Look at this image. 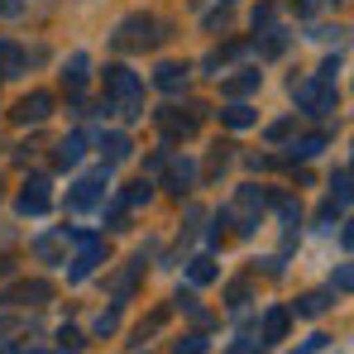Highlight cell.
Segmentation results:
<instances>
[{
	"instance_id": "cell-1",
	"label": "cell",
	"mask_w": 354,
	"mask_h": 354,
	"mask_svg": "<svg viewBox=\"0 0 354 354\" xmlns=\"http://www.w3.org/2000/svg\"><path fill=\"white\" fill-rule=\"evenodd\" d=\"M106 111H115L124 120L144 115V86L129 67H106Z\"/></svg>"
},
{
	"instance_id": "cell-2",
	"label": "cell",
	"mask_w": 354,
	"mask_h": 354,
	"mask_svg": "<svg viewBox=\"0 0 354 354\" xmlns=\"http://www.w3.org/2000/svg\"><path fill=\"white\" fill-rule=\"evenodd\" d=\"M168 39V24H158L153 15H129V19H120V29L111 34V44H115L120 53H144V48H158Z\"/></svg>"
},
{
	"instance_id": "cell-3",
	"label": "cell",
	"mask_w": 354,
	"mask_h": 354,
	"mask_svg": "<svg viewBox=\"0 0 354 354\" xmlns=\"http://www.w3.org/2000/svg\"><path fill=\"white\" fill-rule=\"evenodd\" d=\"M292 96H297V111H306V115H330V106H335V91H330L321 77L292 82Z\"/></svg>"
},
{
	"instance_id": "cell-4",
	"label": "cell",
	"mask_w": 354,
	"mask_h": 354,
	"mask_svg": "<svg viewBox=\"0 0 354 354\" xmlns=\"http://www.w3.org/2000/svg\"><path fill=\"white\" fill-rule=\"evenodd\" d=\"M106 187H111V163L82 177V182L67 192V206H72V211H91L96 201H106Z\"/></svg>"
},
{
	"instance_id": "cell-5",
	"label": "cell",
	"mask_w": 354,
	"mask_h": 354,
	"mask_svg": "<svg viewBox=\"0 0 354 354\" xmlns=\"http://www.w3.org/2000/svg\"><path fill=\"white\" fill-rule=\"evenodd\" d=\"M77 244H82V254H77V259H72V268H67V278H72V283H82V278L101 263V254H106V244H101L96 235H77Z\"/></svg>"
},
{
	"instance_id": "cell-6",
	"label": "cell",
	"mask_w": 354,
	"mask_h": 354,
	"mask_svg": "<svg viewBox=\"0 0 354 354\" xmlns=\"http://www.w3.org/2000/svg\"><path fill=\"white\" fill-rule=\"evenodd\" d=\"M48 115H53V96L48 91H34V96H24L15 106V120L19 124H39V120H48Z\"/></svg>"
},
{
	"instance_id": "cell-7",
	"label": "cell",
	"mask_w": 354,
	"mask_h": 354,
	"mask_svg": "<svg viewBox=\"0 0 354 354\" xmlns=\"http://www.w3.org/2000/svg\"><path fill=\"white\" fill-rule=\"evenodd\" d=\"M158 129H163V139H168V144H173V139H192V134H196V115L158 111Z\"/></svg>"
},
{
	"instance_id": "cell-8",
	"label": "cell",
	"mask_w": 354,
	"mask_h": 354,
	"mask_svg": "<svg viewBox=\"0 0 354 354\" xmlns=\"http://www.w3.org/2000/svg\"><path fill=\"white\" fill-rule=\"evenodd\" d=\"M48 211V177H34L19 192V216H44Z\"/></svg>"
},
{
	"instance_id": "cell-9",
	"label": "cell",
	"mask_w": 354,
	"mask_h": 354,
	"mask_svg": "<svg viewBox=\"0 0 354 354\" xmlns=\"http://www.w3.org/2000/svg\"><path fill=\"white\" fill-rule=\"evenodd\" d=\"M259 82H263V72H259V67H244V72H235V77H225V82H221V96L239 101V96L259 91Z\"/></svg>"
},
{
	"instance_id": "cell-10",
	"label": "cell",
	"mask_w": 354,
	"mask_h": 354,
	"mask_svg": "<svg viewBox=\"0 0 354 354\" xmlns=\"http://www.w3.org/2000/svg\"><path fill=\"white\" fill-rule=\"evenodd\" d=\"M187 77H192V67H187V62H163V67L153 72L158 91H168V96H177V91L187 86Z\"/></svg>"
},
{
	"instance_id": "cell-11",
	"label": "cell",
	"mask_w": 354,
	"mask_h": 354,
	"mask_svg": "<svg viewBox=\"0 0 354 354\" xmlns=\"http://www.w3.org/2000/svg\"><path fill=\"white\" fill-rule=\"evenodd\" d=\"M82 153H86V134L77 129V134H67V139L58 144V153H53V163H58V168H72V163H82Z\"/></svg>"
},
{
	"instance_id": "cell-12",
	"label": "cell",
	"mask_w": 354,
	"mask_h": 354,
	"mask_svg": "<svg viewBox=\"0 0 354 354\" xmlns=\"http://www.w3.org/2000/svg\"><path fill=\"white\" fill-rule=\"evenodd\" d=\"M129 134H120V129H111V134H101V153H106V163H124L129 158Z\"/></svg>"
},
{
	"instance_id": "cell-13",
	"label": "cell",
	"mask_w": 354,
	"mask_h": 354,
	"mask_svg": "<svg viewBox=\"0 0 354 354\" xmlns=\"http://www.w3.org/2000/svg\"><path fill=\"white\" fill-rule=\"evenodd\" d=\"M48 297H53L48 283H19V288L10 292V301H15V306H39V301H48Z\"/></svg>"
},
{
	"instance_id": "cell-14",
	"label": "cell",
	"mask_w": 354,
	"mask_h": 354,
	"mask_svg": "<svg viewBox=\"0 0 354 354\" xmlns=\"http://www.w3.org/2000/svg\"><path fill=\"white\" fill-rule=\"evenodd\" d=\"M192 182H196V163H192V158H173L168 187H173V192H192Z\"/></svg>"
},
{
	"instance_id": "cell-15",
	"label": "cell",
	"mask_w": 354,
	"mask_h": 354,
	"mask_svg": "<svg viewBox=\"0 0 354 354\" xmlns=\"http://www.w3.org/2000/svg\"><path fill=\"white\" fill-rule=\"evenodd\" d=\"M283 335H288V311H283V306H273V311L263 316V330H259V340H263V345H273V340H283Z\"/></svg>"
},
{
	"instance_id": "cell-16",
	"label": "cell",
	"mask_w": 354,
	"mask_h": 354,
	"mask_svg": "<svg viewBox=\"0 0 354 354\" xmlns=\"http://www.w3.org/2000/svg\"><path fill=\"white\" fill-rule=\"evenodd\" d=\"M62 244H67V230H62V235H44L34 244V254H39L44 263H62Z\"/></svg>"
},
{
	"instance_id": "cell-17",
	"label": "cell",
	"mask_w": 354,
	"mask_h": 354,
	"mask_svg": "<svg viewBox=\"0 0 354 354\" xmlns=\"http://www.w3.org/2000/svg\"><path fill=\"white\" fill-rule=\"evenodd\" d=\"M221 120H225V124H230V129H249V124H254V106H244V101H235V106H225V111H221Z\"/></svg>"
},
{
	"instance_id": "cell-18",
	"label": "cell",
	"mask_w": 354,
	"mask_h": 354,
	"mask_svg": "<svg viewBox=\"0 0 354 354\" xmlns=\"http://www.w3.org/2000/svg\"><path fill=\"white\" fill-rule=\"evenodd\" d=\"M86 67H91V58H86V53H77V58L67 62V72H62L67 91H82V82H86Z\"/></svg>"
},
{
	"instance_id": "cell-19",
	"label": "cell",
	"mask_w": 354,
	"mask_h": 354,
	"mask_svg": "<svg viewBox=\"0 0 354 354\" xmlns=\"http://www.w3.org/2000/svg\"><path fill=\"white\" fill-rule=\"evenodd\" d=\"M24 67V53L10 44V39H0V77H10V72H19Z\"/></svg>"
},
{
	"instance_id": "cell-20",
	"label": "cell",
	"mask_w": 354,
	"mask_h": 354,
	"mask_svg": "<svg viewBox=\"0 0 354 354\" xmlns=\"http://www.w3.org/2000/svg\"><path fill=\"white\" fill-rule=\"evenodd\" d=\"M321 149H326V134H306V139H297L292 149H288V158H311Z\"/></svg>"
},
{
	"instance_id": "cell-21",
	"label": "cell",
	"mask_w": 354,
	"mask_h": 354,
	"mask_svg": "<svg viewBox=\"0 0 354 354\" xmlns=\"http://www.w3.org/2000/svg\"><path fill=\"white\" fill-rule=\"evenodd\" d=\"M326 306H330V301H326V292H306V297L292 306V311H297V316H321Z\"/></svg>"
},
{
	"instance_id": "cell-22",
	"label": "cell",
	"mask_w": 354,
	"mask_h": 354,
	"mask_svg": "<svg viewBox=\"0 0 354 354\" xmlns=\"http://www.w3.org/2000/svg\"><path fill=\"white\" fill-rule=\"evenodd\" d=\"M283 48H288V34H283V29H268V39H263V48H259V53H263V58H278Z\"/></svg>"
},
{
	"instance_id": "cell-23",
	"label": "cell",
	"mask_w": 354,
	"mask_h": 354,
	"mask_svg": "<svg viewBox=\"0 0 354 354\" xmlns=\"http://www.w3.org/2000/svg\"><path fill=\"white\" fill-rule=\"evenodd\" d=\"M58 350H62V354H77V350H82V330L62 326V330H58Z\"/></svg>"
},
{
	"instance_id": "cell-24",
	"label": "cell",
	"mask_w": 354,
	"mask_h": 354,
	"mask_svg": "<svg viewBox=\"0 0 354 354\" xmlns=\"http://www.w3.org/2000/svg\"><path fill=\"white\" fill-rule=\"evenodd\" d=\"M263 201H268V196H263L259 187H244V192H239V206H244V211H263Z\"/></svg>"
},
{
	"instance_id": "cell-25",
	"label": "cell",
	"mask_w": 354,
	"mask_h": 354,
	"mask_svg": "<svg viewBox=\"0 0 354 354\" xmlns=\"http://www.w3.org/2000/svg\"><path fill=\"white\" fill-rule=\"evenodd\" d=\"M211 278H216V263H211V259H196V263H192V283L201 288V283H211Z\"/></svg>"
},
{
	"instance_id": "cell-26",
	"label": "cell",
	"mask_w": 354,
	"mask_h": 354,
	"mask_svg": "<svg viewBox=\"0 0 354 354\" xmlns=\"http://www.w3.org/2000/svg\"><path fill=\"white\" fill-rule=\"evenodd\" d=\"M173 354H206V340H201V335H182L173 345Z\"/></svg>"
},
{
	"instance_id": "cell-27",
	"label": "cell",
	"mask_w": 354,
	"mask_h": 354,
	"mask_svg": "<svg viewBox=\"0 0 354 354\" xmlns=\"http://www.w3.org/2000/svg\"><path fill=\"white\" fill-rule=\"evenodd\" d=\"M120 326V311H106V316H101V321H96V335H111V330H115Z\"/></svg>"
},
{
	"instance_id": "cell-28",
	"label": "cell",
	"mask_w": 354,
	"mask_h": 354,
	"mask_svg": "<svg viewBox=\"0 0 354 354\" xmlns=\"http://www.w3.org/2000/svg\"><path fill=\"white\" fill-rule=\"evenodd\" d=\"M330 288H335V292H350V268H345V263L335 268V283H330Z\"/></svg>"
},
{
	"instance_id": "cell-29",
	"label": "cell",
	"mask_w": 354,
	"mask_h": 354,
	"mask_svg": "<svg viewBox=\"0 0 354 354\" xmlns=\"http://www.w3.org/2000/svg\"><path fill=\"white\" fill-rule=\"evenodd\" d=\"M288 129H292V120H278V124H273V129H268V139H273V144H278V139H288Z\"/></svg>"
},
{
	"instance_id": "cell-30",
	"label": "cell",
	"mask_w": 354,
	"mask_h": 354,
	"mask_svg": "<svg viewBox=\"0 0 354 354\" xmlns=\"http://www.w3.org/2000/svg\"><path fill=\"white\" fill-rule=\"evenodd\" d=\"M244 292H249V288H244V283H235V288H230V306H244Z\"/></svg>"
},
{
	"instance_id": "cell-31",
	"label": "cell",
	"mask_w": 354,
	"mask_h": 354,
	"mask_svg": "<svg viewBox=\"0 0 354 354\" xmlns=\"http://www.w3.org/2000/svg\"><path fill=\"white\" fill-rule=\"evenodd\" d=\"M19 10H24L19 0H0V15H19Z\"/></svg>"
},
{
	"instance_id": "cell-32",
	"label": "cell",
	"mask_w": 354,
	"mask_h": 354,
	"mask_svg": "<svg viewBox=\"0 0 354 354\" xmlns=\"http://www.w3.org/2000/svg\"><path fill=\"white\" fill-rule=\"evenodd\" d=\"M0 354H19V350H0Z\"/></svg>"
},
{
	"instance_id": "cell-33",
	"label": "cell",
	"mask_w": 354,
	"mask_h": 354,
	"mask_svg": "<svg viewBox=\"0 0 354 354\" xmlns=\"http://www.w3.org/2000/svg\"><path fill=\"white\" fill-rule=\"evenodd\" d=\"M0 330H5V326H0Z\"/></svg>"
}]
</instances>
